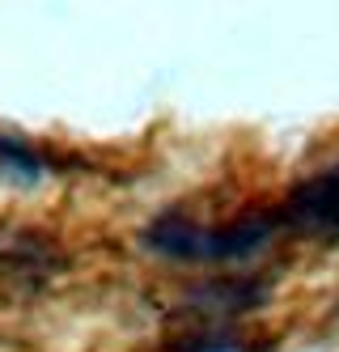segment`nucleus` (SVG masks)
Segmentation results:
<instances>
[{
    "instance_id": "f257e3e1",
    "label": "nucleus",
    "mask_w": 339,
    "mask_h": 352,
    "mask_svg": "<svg viewBox=\"0 0 339 352\" xmlns=\"http://www.w3.org/2000/svg\"><path fill=\"white\" fill-rule=\"evenodd\" d=\"M280 221L305 238L339 242V170H327V174L297 183L280 208Z\"/></svg>"
},
{
    "instance_id": "f03ea898",
    "label": "nucleus",
    "mask_w": 339,
    "mask_h": 352,
    "mask_svg": "<svg viewBox=\"0 0 339 352\" xmlns=\"http://www.w3.org/2000/svg\"><path fill=\"white\" fill-rule=\"evenodd\" d=\"M263 301H267L263 280H254V276H217V280H204V285L187 289L182 306L191 314H204V318H233V314L263 306Z\"/></svg>"
},
{
    "instance_id": "7ed1b4c3",
    "label": "nucleus",
    "mask_w": 339,
    "mask_h": 352,
    "mask_svg": "<svg viewBox=\"0 0 339 352\" xmlns=\"http://www.w3.org/2000/svg\"><path fill=\"white\" fill-rule=\"evenodd\" d=\"M276 217H242L229 225H208L199 242V259L229 263V259H250L254 250H263L276 234Z\"/></svg>"
},
{
    "instance_id": "20e7f679",
    "label": "nucleus",
    "mask_w": 339,
    "mask_h": 352,
    "mask_svg": "<svg viewBox=\"0 0 339 352\" xmlns=\"http://www.w3.org/2000/svg\"><path fill=\"white\" fill-rule=\"evenodd\" d=\"M0 170H13L17 179H25V183H34L39 179V157L25 148L21 140H13V136H0Z\"/></svg>"
},
{
    "instance_id": "39448f33",
    "label": "nucleus",
    "mask_w": 339,
    "mask_h": 352,
    "mask_svg": "<svg viewBox=\"0 0 339 352\" xmlns=\"http://www.w3.org/2000/svg\"><path fill=\"white\" fill-rule=\"evenodd\" d=\"M178 352H250L242 340H195L187 348H178Z\"/></svg>"
}]
</instances>
